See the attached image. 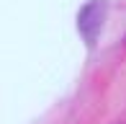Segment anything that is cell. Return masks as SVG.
<instances>
[{"label":"cell","mask_w":126,"mask_h":124,"mask_svg":"<svg viewBox=\"0 0 126 124\" xmlns=\"http://www.w3.org/2000/svg\"><path fill=\"white\" fill-rule=\"evenodd\" d=\"M106 0H90L88 5H82L77 13V31L82 34L88 49L95 47V39L100 34V26H103V18H106Z\"/></svg>","instance_id":"6da1fadb"}]
</instances>
